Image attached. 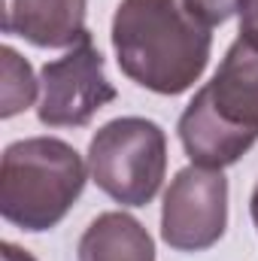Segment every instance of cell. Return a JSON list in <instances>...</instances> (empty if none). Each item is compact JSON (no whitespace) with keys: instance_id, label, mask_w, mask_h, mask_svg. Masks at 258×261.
<instances>
[{"instance_id":"obj_6","label":"cell","mask_w":258,"mask_h":261,"mask_svg":"<svg viewBox=\"0 0 258 261\" xmlns=\"http://www.w3.org/2000/svg\"><path fill=\"white\" fill-rule=\"evenodd\" d=\"M40 85L43 100L37 116L49 128H82L97 110L116 100V85L107 79L104 55L94 49L91 37L43 67Z\"/></svg>"},{"instance_id":"obj_5","label":"cell","mask_w":258,"mask_h":261,"mask_svg":"<svg viewBox=\"0 0 258 261\" xmlns=\"http://www.w3.org/2000/svg\"><path fill=\"white\" fill-rule=\"evenodd\" d=\"M228 179L222 170L192 164L176 173L161 206V237L179 252H203L225 234Z\"/></svg>"},{"instance_id":"obj_1","label":"cell","mask_w":258,"mask_h":261,"mask_svg":"<svg viewBox=\"0 0 258 261\" xmlns=\"http://www.w3.org/2000/svg\"><path fill=\"white\" fill-rule=\"evenodd\" d=\"M210 46V28L183 0H122L113 15L122 73L155 94L189 91L207 70Z\"/></svg>"},{"instance_id":"obj_13","label":"cell","mask_w":258,"mask_h":261,"mask_svg":"<svg viewBox=\"0 0 258 261\" xmlns=\"http://www.w3.org/2000/svg\"><path fill=\"white\" fill-rule=\"evenodd\" d=\"M249 210H252V222H255V228H258V186H255V192H252V200H249Z\"/></svg>"},{"instance_id":"obj_3","label":"cell","mask_w":258,"mask_h":261,"mask_svg":"<svg viewBox=\"0 0 258 261\" xmlns=\"http://www.w3.org/2000/svg\"><path fill=\"white\" fill-rule=\"evenodd\" d=\"M85 189L82 155L55 137L6 146L0 164V213L21 231L55 228Z\"/></svg>"},{"instance_id":"obj_9","label":"cell","mask_w":258,"mask_h":261,"mask_svg":"<svg viewBox=\"0 0 258 261\" xmlns=\"http://www.w3.org/2000/svg\"><path fill=\"white\" fill-rule=\"evenodd\" d=\"M3 85H0V97H3V107H0V116L9 119L21 110H28L34 103V94H37V79H34V70L31 64L9 46H3Z\"/></svg>"},{"instance_id":"obj_7","label":"cell","mask_w":258,"mask_h":261,"mask_svg":"<svg viewBox=\"0 0 258 261\" xmlns=\"http://www.w3.org/2000/svg\"><path fill=\"white\" fill-rule=\"evenodd\" d=\"M3 34L24 37L40 49H64L88 40L85 0H6Z\"/></svg>"},{"instance_id":"obj_2","label":"cell","mask_w":258,"mask_h":261,"mask_svg":"<svg viewBox=\"0 0 258 261\" xmlns=\"http://www.w3.org/2000/svg\"><path fill=\"white\" fill-rule=\"evenodd\" d=\"M186 155L200 167H231L258 140V49L231 43L216 76L194 94L179 119Z\"/></svg>"},{"instance_id":"obj_4","label":"cell","mask_w":258,"mask_h":261,"mask_svg":"<svg viewBox=\"0 0 258 261\" xmlns=\"http://www.w3.org/2000/svg\"><path fill=\"white\" fill-rule=\"evenodd\" d=\"M88 170L97 189L125 206H146L167 170L164 130L149 119H113L91 137Z\"/></svg>"},{"instance_id":"obj_10","label":"cell","mask_w":258,"mask_h":261,"mask_svg":"<svg viewBox=\"0 0 258 261\" xmlns=\"http://www.w3.org/2000/svg\"><path fill=\"white\" fill-rule=\"evenodd\" d=\"M183 6L192 12L200 24L216 28V24L228 21L234 12H240L243 0H183Z\"/></svg>"},{"instance_id":"obj_12","label":"cell","mask_w":258,"mask_h":261,"mask_svg":"<svg viewBox=\"0 0 258 261\" xmlns=\"http://www.w3.org/2000/svg\"><path fill=\"white\" fill-rule=\"evenodd\" d=\"M3 261H34L24 249H18V246H12V243H3Z\"/></svg>"},{"instance_id":"obj_8","label":"cell","mask_w":258,"mask_h":261,"mask_svg":"<svg viewBox=\"0 0 258 261\" xmlns=\"http://www.w3.org/2000/svg\"><path fill=\"white\" fill-rule=\"evenodd\" d=\"M79 261H155L149 231L128 213H100L79 240Z\"/></svg>"},{"instance_id":"obj_11","label":"cell","mask_w":258,"mask_h":261,"mask_svg":"<svg viewBox=\"0 0 258 261\" xmlns=\"http://www.w3.org/2000/svg\"><path fill=\"white\" fill-rule=\"evenodd\" d=\"M240 37L258 49V0H243L240 6Z\"/></svg>"}]
</instances>
